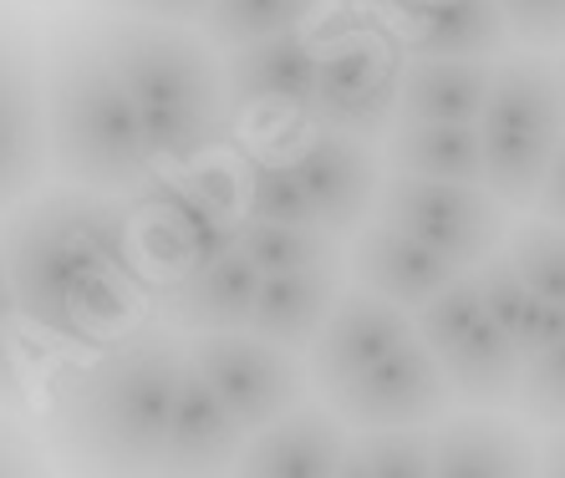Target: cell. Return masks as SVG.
<instances>
[{
	"instance_id": "cell-1",
	"label": "cell",
	"mask_w": 565,
	"mask_h": 478,
	"mask_svg": "<svg viewBox=\"0 0 565 478\" xmlns=\"http://www.w3.org/2000/svg\"><path fill=\"white\" fill-rule=\"evenodd\" d=\"M21 321L66 346H113L138 332L148 270L118 194L66 184L15 209L0 235Z\"/></svg>"
},
{
	"instance_id": "cell-2",
	"label": "cell",
	"mask_w": 565,
	"mask_h": 478,
	"mask_svg": "<svg viewBox=\"0 0 565 478\" xmlns=\"http://www.w3.org/2000/svg\"><path fill=\"white\" fill-rule=\"evenodd\" d=\"M93 36L118 72L122 93L132 97L153 163L189 169L220 148L230 97L210 41L173 21H143V15H113Z\"/></svg>"
},
{
	"instance_id": "cell-3",
	"label": "cell",
	"mask_w": 565,
	"mask_h": 478,
	"mask_svg": "<svg viewBox=\"0 0 565 478\" xmlns=\"http://www.w3.org/2000/svg\"><path fill=\"white\" fill-rule=\"evenodd\" d=\"M184 367L189 346L169 332H132L113 341L87 372L62 387L56 438L72 458L103 468H163V438Z\"/></svg>"
},
{
	"instance_id": "cell-4",
	"label": "cell",
	"mask_w": 565,
	"mask_h": 478,
	"mask_svg": "<svg viewBox=\"0 0 565 478\" xmlns=\"http://www.w3.org/2000/svg\"><path fill=\"white\" fill-rule=\"evenodd\" d=\"M41 102H46V159L66 184L132 194L153 173L143 122L97 36L56 41L52 67L41 77Z\"/></svg>"
},
{
	"instance_id": "cell-5",
	"label": "cell",
	"mask_w": 565,
	"mask_h": 478,
	"mask_svg": "<svg viewBox=\"0 0 565 478\" xmlns=\"http://www.w3.org/2000/svg\"><path fill=\"white\" fill-rule=\"evenodd\" d=\"M479 153H484V188L504 209H530L535 188L551 169V153L565 133L561 82L540 52H504L489 72V97L479 107Z\"/></svg>"
},
{
	"instance_id": "cell-6",
	"label": "cell",
	"mask_w": 565,
	"mask_h": 478,
	"mask_svg": "<svg viewBox=\"0 0 565 478\" xmlns=\"http://www.w3.org/2000/svg\"><path fill=\"white\" fill-rule=\"evenodd\" d=\"M413 332L438 357L454 402H469V408H514L525 357H520L514 336L484 311L469 270H459L444 291L428 295L413 311Z\"/></svg>"
},
{
	"instance_id": "cell-7",
	"label": "cell",
	"mask_w": 565,
	"mask_h": 478,
	"mask_svg": "<svg viewBox=\"0 0 565 478\" xmlns=\"http://www.w3.org/2000/svg\"><path fill=\"white\" fill-rule=\"evenodd\" d=\"M377 214L434 254L454 260L459 270H473L489 250L504 245L510 209L484 184L459 178H418V173H382Z\"/></svg>"
},
{
	"instance_id": "cell-8",
	"label": "cell",
	"mask_w": 565,
	"mask_h": 478,
	"mask_svg": "<svg viewBox=\"0 0 565 478\" xmlns=\"http://www.w3.org/2000/svg\"><path fill=\"white\" fill-rule=\"evenodd\" d=\"M128 219H132V245H138L143 270L148 275L169 270L173 280L210 265L214 254L235 250L239 225H245V214L210 199L189 173L184 178H163V184L148 173L143 184L132 188Z\"/></svg>"
},
{
	"instance_id": "cell-9",
	"label": "cell",
	"mask_w": 565,
	"mask_h": 478,
	"mask_svg": "<svg viewBox=\"0 0 565 478\" xmlns=\"http://www.w3.org/2000/svg\"><path fill=\"white\" fill-rule=\"evenodd\" d=\"M189 367L214 387V398L230 408V417L245 433L296 408L311 387L301 351H286L245 326L239 332H199L189 346Z\"/></svg>"
},
{
	"instance_id": "cell-10",
	"label": "cell",
	"mask_w": 565,
	"mask_h": 478,
	"mask_svg": "<svg viewBox=\"0 0 565 478\" xmlns=\"http://www.w3.org/2000/svg\"><path fill=\"white\" fill-rule=\"evenodd\" d=\"M397 87H403V62L393 46L367 31H347V36L327 41L316 56L311 122L372 143L393 128Z\"/></svg>"
},
{
	"instance_id": "cell-11",
	"label": "cell",
	"mask_w": 565,
	"mask_h": 478,
	"mask_svg": "<svg viewBox=\"0 0 565 478\" xmlns=\"http://www.w3.org/2000/svg\"><path fill=\"white\" fill-rule=\"evenodd\" d=\"M321 402H331V412L347 427H428L448 412L454 392H448L444 367L428 351V341L413 332L377 367H367L362 377H352Z\"/></svg>"
},
{
	"instance_id": "cell-12",
	"label": "cell",
	"mask_w": 565,
	"mask_h": 478,
	"mask_svg": "<svg viewBox=\"0 0 565 478\" xmlns=\"http://www.w3.org/2000/svg\"><path fill=\"white\" fill-rule=\"evenodd\" d=\"M413 336V311H403L397 301L362 285H342L331 316L321 321V332L306 346V377L321 398H331L337 387H347L352 377H362L367 367H377L387 351Z\"/></svg>"
},
{
	"instance_id": "cell-13",
	"label": "cell",
	"mask_w": 565,
	"mask_h": 478,
	"mask_svg": "<svg viewBox=\"0 0 565 478\" xmlns=\"http://www.w3.org/2000/svg\"><path fill=\"white\" fill-rule=\"evenodd\" d=\"M46 102L31 41L0 26V214L31 199L46 173Z\"/></svg>"
},
{
	"instance_id": "cell-14",
	"label": "cell",
	"mask_w": 565,
	"mask_h": 478,
	"mask_svg": "<svg viewBox=\"0 0 565 478\" xmlns=\"http://www.w3.org/2000/svg\"><path fill=\"white\" fill-rule=\"evenodd\" d=\"M316 56H321V41L306 36L301 26L260 36L250 46H230L220 62L230 112H296V118H311Z\"/></svg>"
},
{
	"instance_id": "cell-15",
	"label": "cell",
	"mask_w": 565,
	"mask_h": 478,
	"mask_svg": "<svg viewBox=\"0 0 565 478\" xmlns=\"http://www.w3.org/2000/svg\"><path fill=\"white\" fill-rule=\"evenodd\" d=\"M290 163H296L306 194H311L321 229H331L337 239H347L377 209L382 159L372 153L367 138L337 133V128H321V122H316L311 138H306L301 153Z\"/></svg>"
},
{
	"instance_id": "cell-16",
	"label": "cell",
	"mask_w": 565,
	"mask_h": 478,
	"mask_svg": "<svg viewBox=\"0 0 565 478\" xmlns=\"http://www.w3.org/2000/svg\"><path fill=\"white\" fill-rule=\"evenodd\" d=\"M347 239H352V245H347L342 265H347V275H352V285L387 295V301H397L403 311H418L428 295H438L448 280L459 275L454 260H444V254H434L413 235H403L397 225H387L377 209Z\"/></svg>"
},
{
	"instance_id": "cell-17",
	"label": "cell",
	"mask_w": 565,
	"mask_h": 478,
	"mask_svg": "<svg viewBox=\"0 0 565 478\" xmlns=\"http://www.w3.org/2000/svg\"><path fill=\"white\" fill-rule=\"evenodd\" d=\"M347 423L331 412V402H296L265 427L245 433L235 468L255 478H327L342 468Z\"/></svg>"
},
{
	"instance_id": "cell-18",
	"label": "cell",
	"mask_w": 565,
	"mask_h": 478,
	"mask_svg": "<svg viewBox=\"0 0 565 478\" xmlns=\"http://www.w3.org/2000/svg\"><path fill=\"white\" fill-rule=\"evenodd\" d=\"M434 427V474L438 478H489V474H530L540 464V448L520 423L504 417V408H473L463 417Z\"/></svg>"
},
{
	"instance_id": "cell-19",
	"label": "cell",
	"mask_w": 565,
	"mask_h": 478,
	"mask_svg": "<svg viewBox=\"0 0 565 478\" xmlns=\"http://www.w3.org/2000/svg\"><path fill=\"white\" fill-rule=\"evenodd\" d=\"M255 291H260V270L245 250H224L214 254L210 265L189 270L169 285L163 295V311H169L173 326L184 332H239L250 321V306H255Z\"/></svg>"
},
{
	"instance_id": "cell-20",
	"label": "cell",
	"mask_w": 565,
	"mask_h": 478,
	"mask_svg": "<svg viewBox=\"0 0 565 478\" xmlns=\"http://www.w3.org/2000/svg\"><path fill=\"white\" fill-rule=\"evenodd\" d=\"M489 56L408 52L393 122H473L489 97Z\"/></svg>"
},
{
	"instance_id": "cell-21",
	"label": "cell",
	"mask_w": 565,
	"mask_h": 478,
	"mask_svg": "<svg viewBox=\"0 0 565 478\" xmlns=\"http://www.w3.org/2000/svg\"><path fill=\"white\" fill-rule=\"evenodd\" d=\"M337 295H342V260H327V265L311 270H286V275H260L245 332L286 346V351H306L311 336L321 332V321L337 306Z\"/></svg>"
},
{
	"instance_id": "cell-22",
	"label": "cell",
	"mask_w": 565,
	"mask_h": 478,
	"mask_svg": "<svg viewBox=\"0 0 565 478\" xmlns=\"http://www.w3.org/2000/svg\"><path fill=\"white\" fill-rule=\"evenodd\" d=\"M239 448H245V427L214 398V387L194 367H184L179 398H173V412H169V438H163V468L210 474V468L235 464Z\"/></svg>"
},
{
	"instance_id": "cell-23",
	"label": "cell",
	"mask_w": 565,
	"mask_h": 478,
	"mask_svg": "<svg viewBox=\"0 0 565 478\" xmlns=\"http://www.w3.org/2000/svg\"><path fill=\"white\" fill-rule=\"evenodd\" d=\"M408 52L438 56H504L514 46L500 0H418L413 6Z\"/></svg>"
},
{
	"instance_id": "cell-24",
	"label": "cell",
	"mask_w": 565,
	"mask_h": 478,
	"mask_svg": "<svg viewBox=\"0 0 565 478\" xmlns=\"http://www.w3.org/2000/svg\"><path fill=\"white\" fill-rule=\"evenodd\" d=\"M382 138H387L382 163L393 173L484 184V153H479L473 122H393Z\"/></svg>"
},
{
	"instance_id": "cell-25",
	"label": "cell",
	"mask_w": 565,
	"mask_h": 478,
	"mask_svg": "<svg viewBox=\"0 0 565 478\" xmlns=\"http://www.w3.org/2000/svg\"><path fill=\"white\" fill-rule=\"evenodd\" d=\"M347 478H423L434 474V427H356L347 438Z\"/></svg>"
},
{
	"instance_id": "cell-26",
	"label": "cell",
	"mask_w": 565,
	"mask_h": 478,
	"mask_svg": "<svg viewBox=\"0 0 565 478\" xmlns=\"http://www.w3.org/2000/svg\"><path fill=\"white\" fill-rule=\"evenodd\" d=\"M239 250L250 254L260 275H286V270H311V265H327V260H342V239L321 225L245 219L239 225Z\"/></svg>"
},
{
	"instance_id": "cell-27",
	"label": "cell",
	"mask_w": 565,
	"mask_h": 478,
	"mask_svg": "<svg viewBox=\"0 0 565 478\" xmlns=\"http://www.w3.org/2000/svg\"><path fill=\"white\" fill-rule=\"evenodd\" d=\"M321 0H210V11L199 15L204 41L230 52V46H250L260 36H276V31L306 26V15L316 11Z\"/></svg>"
},
{
	"instance_id": "cell-28",
	"label": "cell",
	"mask_w": 565,
	"mask_h": 478,
	"mask_svg": "<svg viewBox=\"0 0 565 478\" xmlns=\"http://www.w3.org/2000/svg\"><path fill=\"white\" fill-rule=\"evenodd\" d=\"M504 245L520 280L540 301H565V225L530 209L514 229H504Z\"/></svg>"
},
{
	"instance_id": "cell-29",
	"label": "cell",
	"mask_w": 565,
	"mask_h": 478,
	"mask_svg": "<svg viewBox=\"0 0 565 478\" xmlns=\"http://www.w3.org/2000/svg\"><path fill=\"white\" fill-rule=\"evenodd\" d=\"M245 178V219H270V225H321L316 204L306 194L301 173L290 159H270V163H250Z\"/></svg>"
},
{
	"instance_id": "cell-30",
	"label": "cell",
	"mask_w": 565,
	"mask_h": 478,
	"mask_svg": "<svg viewBox=\"0 0 565 478\" xmlns=\"http://www.w3.org/2000/svg\"><path fill=\"white\" fill-rule=\"evenodd\" d=\"M514 408L540 427H565V341L545 346L520 367V398Z\"/></svg>"
},
{
	"instance_id": "cell-31",
	"label": "cell",
	"mask_w": 565,
	"mask_h": 478,
	"mask_svg": "<svg viewBox=\"0 0 565 478\" xmlns=\"http://www.w3.org/2000/svg\"><path fill=\"white\" fill-rule=\"evenodd\" d=\"M473 285H479V301H484V311L494 321H500L504 332H520V321H525L530 301H535V291H530L525 280H520V270H514L510 250H489L479 265L469 270Z\"/></svg>"
},
{
	"instance_id": "cell-32",
	"label": "cell",
	"mask_w": 565,
	"mask_h": 478,
	"mask_svg": "<svg viewBox=\"0 0 565 478\" xmlns=\"http://www.w3.org/2000/svg\"><path fill=\"white\" fill-rule=\"evenodd\" d=\"M514 46L525 52H565V0H500Z\"/></svg>"
},
{
	"instance_id": "cell-33",
	"label": "cell",
	"mask_w": 565,
	"mask_h": 478,
	"mask_svg": "<svg viewBox=\"0 0 565 478\" xmlns=\"http://www.w3.org/2000/svg\"><path fill=\"white\" fill-rule=\"evenodd\" d=\"M15 291H11V270H6V250H0V402L21 398V361H15Z\"/></svg>"
},
{
	"instance_id": "cell-34",
	"label": "cell",
	"mask_w": 565,
	"mask_h": 478,
	"mask_svg": "<svg viewBox=\"0 0 565 478\" xmlns=\"http://www.w3.org/2000/svg\"><path fill=\"white\" fill-rule=\"evenodd\" d=\"M565 341V301H530L525 321H520V332H514V346H520V357H535L545 346Z\"/></svg>"
},
{
	"instance_id": "cell-35",
	"label": "cell",
	"mask_w": 565,
	"mask_h": 478,
	"mask_svg": "<svg viewBox=\"0 0 565 478\" xmlns=\"http://www.w3.org/2000/svg\"><path fill=\"white\" fill-rule=\"evenodd\" d=\"M118 15H143V21H173V26H189L210 11V0H103Z\"/></svg>"
},
{
	"instance_id": "cell-36",
	"label": "cell",
	"mask_w": 565,
	"mask_h": 478,
	"mask_svg": "<svg viewBox=\"0 0 565 478\" xmlns=\"http://www.w3.org/2000/svg\"><path fill=\"white\" fill-rule=\"evenodd\" d=\"M530 209L545 214V219H555V225H565V133H561V143H555L551 169H545V178H540Z\"/></svg>"
},
{
	"instance_id": "cell-37",
	"label": "cell",
	"mask_w": 565,
	"mask_h": 478,
	"mask_svg": "<svg viewBox=\"0 0 565 478\" xmlns=\"http://www.w3.org/2000/svg\"><path fill=\"white\" fill-rule=\"evenodd\" d=\"M31 453H26V443L21 438H11V433H6V427H0V474H11V468H21L26 464Z\"/></svg>"
},
{
	"instance_id": "cell-38",
	"label": "cell",
	"mask_w": 565,
	"mask_h": 478,
	"mask_svg": "<svg viewBox=\"0 0 565 478\" xmlns=\"http://www.w3.org/2000/svg\"><path fill=\"white\" fill-rule=\"evenodd\" d=\"M555 438L540 448V464L551 468V474H565V427H551Z\"/></svg>"
},
{
	"instance_id": "cell-39",
	"label": "cell",
	"mask_w": 565,
	"mask_h": 478,
	"mask_svg": "<svg viewBox=\"0 0 565 478\" xmlns=\"http://www.w3.org/2000/svg\"><path fill=\"white\" fill-rule=\"evenodd\" d=\"M555 82H561V112H565V52H561V62H555Z\"/></svg>"
},
{
	"instance_id": "cell-40",
	"label": "cell",
	"mask_w": 565,
	"mask_h": 478,
	"mask_svg": "<svg viewBox=\"0 0 565 478\" xmlns=\"http://www.w3.org/2000/svg\"><path fill=\"white\" fill-rule=\"evenodd\" d=\"M382 6H408V0H382Z\"/></svg>"
}]
</instances>
